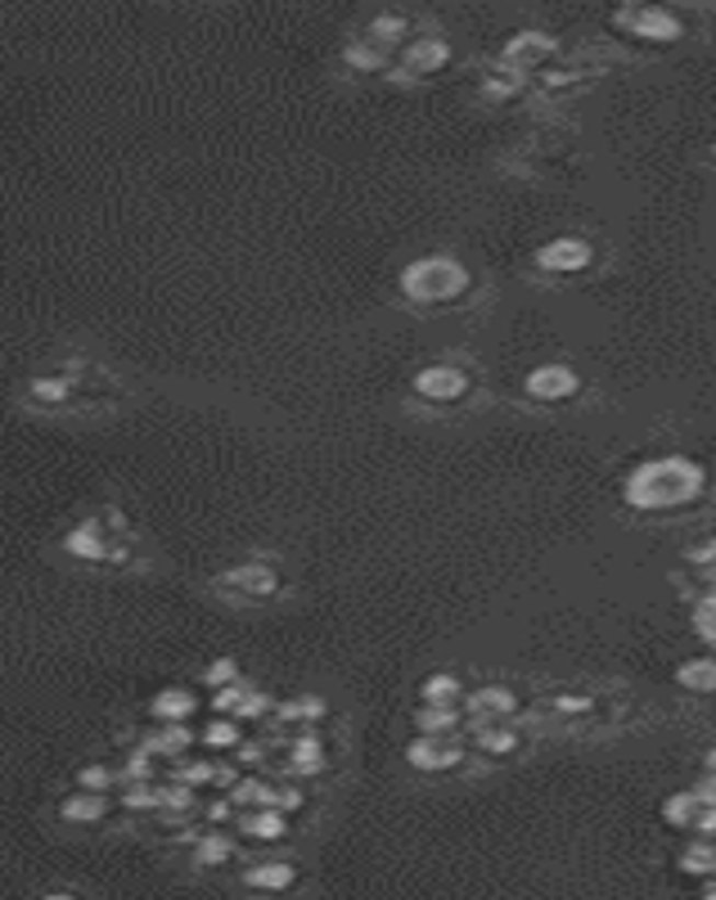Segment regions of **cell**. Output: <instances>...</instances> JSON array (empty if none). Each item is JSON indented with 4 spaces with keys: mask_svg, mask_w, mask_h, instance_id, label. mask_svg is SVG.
I'll return each mask as SVG.
<instances>
[{
    "mask_svg": "<svg viewBox=\"0 0 716 900\" xmlns=\"http://www.w3.org/2000/svg\"><path fill=\"white\" fill-rule=\"evenodd\" d=\"M536 266L550 271V275H577L591 266V243L577 239V235H564V239H550L536 248Z\"/></svg>",
    "mask_w": 716,
    "mask_h": 900,
    "instance_id": "16",
    "label": "cell"
},
{
    "mask_svg": "<svg viewBox=\"0 0 716 900\" xmlns=\"http://www.w3.org/2000/svg\"><path fill=\"white\" fill-rule=\"evenodd\" d=\"M681 869L694 874V878H716V842H694L681 851Z\"/></svg>",
    "mask_w": 716,
    "mask_h": 900,
    "instance_id": "32",
    "label": "cell"
},
{
    "mask_svg": "<svg viewBox=\"0 0 716 900\" xmlns=\"http://www.w3.org/2000/svg\"><path fill=\"white\" fill-rule=\"evenodd\" d=\"M465 698V684L451 671H433L424 684H419V707H455Z\"/></svg>",
    "mask_w": 716,
    "mask_h": 900,
    "instance_id": "21",
    "label": "cell"
},
{
    "mask_svg": "<svg viewBox=\"0 0 716 900\" xmlns=\"http://www.w3.org/2000/svg\"><path fill=\"white\" fill-rule=\"evenodd\" d=\"M213 590L221 599H235V604H271L284 590V572L271 563V559H239V563H226L217 577H213Z\"/></svg>",
    "mask_w": 716,
    "mask_h": 900,
    "instance_id": "3",
    "label": "cell"
},
{
    "mask_svg": "<svg viewBox=\"0 0 716 900\" xmlns=\"http://www.w3.org/2000/svg\"><path fill=\"white\" fill-rule=\"evenodd\" d=\"M252 690H258V684H252L248 675H239L235 684H221V690H213V698H207V703H213L217 716H239V707L248 703Z\"/></svg>",
    "mask_w": 716,
    "mask_h": 900,
    "instance_id": "31",
    "label": "cell"
},
{
    "mask_svg": "<svg viewBox=\"0 0 716 900\" xmlns=\"http://www.w3.org/2000/svg\"><path fill=\"white\" fill-rule=\"evenodd\" d=\"M248 861L243 855V842L235 829H203V838L185 851V869L190 874H235L239 865Z\"/></svg>",
    "mask_w": 716,
    "mask_h": 900,
    "instance_id": "7",
    "label": "cell"
},
{
    "mask_svg": "<svg viewBox=\"0 0 716 900\" xmlns=\"http://www.w3.org/2000/svg\"><path fill=\"white\" fill-rule=\"evenodd\" d=\"M122 816H158L162 806V779H140V784H122L117 788Z\"/></svg>",
    "mask_w": 716,
    "mask_h": 900,
    "instance_id": "20",
    "label": "cell"
},
{
    "mask_svg": "<svg viewBox=\"0 0 716 900\" xmlns=\"http://www.w3.org/2000/svg\"><path fill=\"white\" fill-rule=\"evenodd\" d=\"M694 838L716 842V806H703V810H698V820H694Z\"/></svg>",
    "mask_w": 716,
    "mask_h": 900,
    "instance_id": "36",
    "label": "cell"
},
{
    "mask_svg": "<svg viewBox=\"0 0 716 900\" xmlns=\"http://www.w3.org/2000/svg\"><path fill=\"white\" fill-rule=\"evenodd\" d=\"M406 761L419 770V775H446V770H459L465 765V748L455 739H429L419 734L406 743Z\"/></svg>",
    "mask_w": 716,
    "mask_h": 900,
    "instance_id": "13",
    "label": "cell"
},
{
    "mask_svg": "<svg viewBox=\"0 0 716 900\" xmlns=\"http://www.w3.org/2000/svg\"><path fill=\"white\" fill-rule=\"evenodd\" d=\"M698 810H703V801L694 797V788H690V793H671V797L662 801V820H667L671 829H694Z\"/></svg>",
    "mask_w": 716,
    "mask_h": 900,
    "instance_id": "30",
    "label": "cell"
},
{
    "mask_svg": "<svg viewBox=\"0 0 716 900\" xmlns=\"http://www.w3.org/2000/svg\"><path fill=\"white\" fill-rule=\"evenodd\" d=\"M235 833L243 846H284L293 838V816H284L275 806H252V810H239Z\"/></svg>",
    "mask_w": 716,
    "mask_h": 900,
    "instance_id": "8",
    "label": "cell"
},
{
    "mask_svg": "<svg viewBox=\"0 0 716 900\" xmlns=\"http://www.w3.org/2000/svg\"><path fill=\"white\" fill-rule=\"evenodd\" d=\"M113 540H117V536L100 523V513H87V519L68 523V527L55 536V549L64 554L68 563H81V568H109Z\"/></svg>",
    "mask_w": 716,
    "mask_h": 900,
    "instance_id": "5",
    "label": "cell"
},
{
    "mask_svg": "<svg viewBox=\"0 0 716 900\" xmlns=\"http://www.w3.org/2000/svg\"><path fill=\"white\" fill-rule=\"evenodd\" d=\"M230 756H235V765H252V770H258V765L266 761V743H239Z\"/></svg>",
    "mask_w": 716,
    "mask_h": 900,
    "instance_id": "35",
    "label": "cell"
},
{
    "mask_svg": "<svg viewBox=\"0 0 716 900\" xmlns=\"http://www.w3.org/2000/svg\"><path fill=\"white\" fill-rule=\"evenodd\" d=\"M55 824L64 829H77V833H91V829H104L113 816H122L117 806V793H87V788H68L55 797L50 806Z\"/></svg>",
    "mask_w": 716,
    "mask_h": 900,
    "instance_id": "6",
    "label": "cell"
},
{
    "mask_svg": "<svg viewBox=\"0 0 716 900\" xmlns=\"http://www.w3.org/2000/svg\"><path fill=\"white\" fill-rule=\"evenodd\" d=\"M555 50H559V41H555L550 32L523 27V32H514V36L500 46V64L514 68V72H532V68H541L545 59H550Z\"/></svg>",
    "mask_w": 716,
    "mask_h": 900,
    "instance_id": "11",
    "label": "cell"
},
{
    "mask_svg": "<svg viewBox=\"0 0 716 900\" xmlns=\"http://www.w3.org/2000/svg\"><path fill=\"white\" fill-rule=\"evenodd\" d=\"M198 743H203L207 752H235V748L243 743V720H235V716L207 720L203 730H198Z\"/></svg>",
    "mask_w": 716,
    "mask_h": 900,
    "instance_id": "26",
    "label": "cell"
},
{
    "mask_svg": "<svg viewBox=\"0 0 716 900\" xmlns=\"http://www.w3.org/2000/svg\"><path fill=\"white\" fill-rule=\"evenodd\" d=\"M474 743H478V752H487V756H510V752L519 748V734H514L504 720H491V725H478Z\"/></svg>",
    "mask_w": 716,
    "mask_h": 900,
    "instance_id": "29",
    "label": "cell"
},
{
    "mask_svg": "<svg viewBox=\"0 0 716 900\" xmlns=\"http://www.w3.org/2000/svg\"><path fill=\"white\" fill-rule=\"evenodd\" d=\"M414 397L429 401V406H451L459 397H469V374L459 365H446V361L424 365L414 374Z\"/></svg>",
    "mask_w": 716,
    "mask_h": 900,
    "instance_id": "10",
    "label": "cell"
},
{
    "mask_svg": "<svg viewBox=\"0 0 716 900\" xmlns=\"http://www.w3.org/2000/svg\"><path fill=\"white\" fill-rule=\"evenodd\" d=\"M690 563H698V568H707V572H716V540H703V545H694L690 554H685Z\"/></svg>",
    "mask_w": 716,
    "mask_h": 900,
    "instance_id": "37",
    "label": "cell"
},
{
    "mask_svg": "<svg viewBox=\"0 0 716 900\" xmlns=\"http://www.w3.org/2000/svg\"><path fill=\"white\" fill-rule=\"evenodd\" d=\"M365 36L374 41V46L393 50V46H401V41L410 36V19H406L401 10H378V14L365 23Z\"/></svg>",
    "mask_w": 716,
    "mask_h": 900,
    "instance_id": "22",
    "label": "cell"
},
{
    "mask_svg": "<svg viewBox=\"0 0 716 900\" xmlns=\"http://www.w3.org/2000/svg\"><path fill=\"white\" fill-rule=\"evenodd\" d=\"M474 284L469 266L459 262V257L451 252H429V257H414V262L401 266L397 275V288L401 297H410L414 307H442V303H455V297H465Z\"/></svg>",
    "mask_w": 716,
    "mask_h": 900,
    "instance_id": "2",
    "label": "cell"
},
{
    "mask_svg": "<svg viewBox=\"0 0 716 900\" xmlns=\"http://www.w3.org/2000/svg\"><path fill=\"white\" fill-rule=\"evenodd\" d=\"M519 86H523V72H514V68H496V72H487L482 77V95L487 100H510L514 91H519Z\"/></svg>",
    "mask_w": 716,
    "mask_h": 900,
    "instance_id": "33",
    "label": "cell"
},
{
    "mask_svg": "<svg viewBox=\"0 0 716 900\" xmlns=\"http://www.w3.org/2000/svg\"><path fill=\"white\" fill-rule=\"evenodd\" d=\"M329 703L320 694H298V698H288V703H275V720L280 725H311V720H325Z\"/></svg>",
    "mask_w": 716,
    "mask_h": 900,
    "instance_id": "27",
    "label": "cell"
},
{
    "mask_svg": "<svg viewBox=\"0 0 716 900\" xmlns=\"http://www.w3.org/2000/svg\"><path fill=\"white\" fill-rule=\"evenodd\" d=\"M459 720H465V711H459V707H419L414 711V730L429 734V739H455Z\"/></svg>",
    "mask_w": 716,
    "mask_h": 900,
    "instance_id": "25",
    "label": "cell"
},
{
    "mask_svg": "<svg viewBox=\"0 0 716 900\" xmlns=\"http://www.w3.org/2000/svg\"><path fill=\"white\" fill-rule=\"evenodd\" d=\"M329 765V748L320 743V734H293L284 743V756H280V775L288 779H316L320 770Z\"/></svg>",
    "mask_w": 716,
    "mask_h": 900,
    "instance_id": "15",
    "label": "cell"
},
{
    "mask_svg": "<svg viewBox=\"0 0 716 900\" xmlns=\"http://www.w3.org/2000/svg\"><path fill=\"white\" fill-rule=\"evenodd\" d=\"M703 770H707V775H712V779H716V748H712V752H707V756H703Z\"/></svg>",
    "mask_w": 716,
    "mask_h": 900,
    "instance_id": "41",
    "label": "cell"
},
{
    "mask_svg": "<svg viewBox=\"0 0 716 900\" xmlns=\"http://www.w3.org/2000/svg\"><path fill=\"white\" fill-rule=\"evenodd\" d=\"M577 388H581V374L564 361H545L523 378V392L532 401H568V397H577Z\"/></svg>",
    "mask_w": 716,
    "mask_h": 900,
    "instance_id": "12",
    "label": "cell"
},
{
    "mask_svg": "<svg viewBox=\"0 0 716 900\" xmlns=\"http://www.w3.org/2000/svg\"><path fill=\"white\" fill-rule=\"evenodd\" d=\"M23 401L36 406V410H72V406H81V388L72 378L46 369V374H32L23 383Z\"/></svg>",
    "mask_w": 716,
    "mask_h": 900,
    "instance_id": "14",
    "label": "cell"
},
{
    "mask_svg": "<svg viewBox=\"0 0 716 900\" xmlns=\"http://www.w3.org/2000/svg\"><path fill=\"white\" fill-rule=\"evenodd\" d=\"M555 707H559V711H586V707H591V698H577V694H568V698H559Z\"/></svg>",
    "mask_w": 716,
    "mask_h": 900,
    "instance_id": "40",
    "label": "cell"
},
{
    "mask_svg": "<svg viewBox=\"0 0 716 900\" xmlns=\"http://www.w3.org/2000/svg\"><path fill=\"white\" fill-rule=\"evenodd\" d=\"M712 158H716V145H712Z\"/></svg>",
    "mask_w": 716,
    "mask_h": 900,
    "instance_id": "43",
    "label": "cell"
},
{
    "mask_svg": "<svg viewBox=\"0 0 716 900\" xmlns=\"http://www.w3.org/2000/svg\"><path fill=\"white\" fill-rule=\"evenodd\" d=\"M243 675V667H239V658H213L203 667V675H198V684H207V690H221V684H235Z\"/></svg>",
    "mask_w": 716,
    "mask_h": 900,
    "instance_id": "34",
    "label": "cell"
},
{
    "mask_svg": "<svg viewBox=\"0 0 716 900\" xmlns=\"http://www.w3.org/2000/svg\"><path fill=\"white\" fill-rule=\"evenodd\" d=\"M145 711L154 725H190L198 716V694L190 684H162V690L145 703Z\"/></svg>",
    "mask_w": 716,
    "mask_h": 900,
    "instance_id": "17",
    "label": "cell"
},
{
    "mask_svg": "<svg viewBox=\"0 0 716 900\" xmlns=\"http://www.w3.org/2000/svg\"><path fill=\"white\" fill-rule=\"evenodd\" d=\"M703 900H716V878H707V882H703Z\"/></svg>",
    "mask_w": 716,
    "mask_h": 900,
    "instance_id": "42",
    "label": "cell"
},
{
    "mask_svg": "<svg viewBox=\"0 0 716 900\" xmlns=\"http://www.w3.org/2000/svg\"><path fill=\"white\" fill-rule=\"evenodd\" d=\"M230 878H235V887L248 891V896L280 900V896H288V891H298L303 865L293 861V855H252V861H243Z\"/></svg>",
    "mask_w": 716,
    "mask_h": 900,
    "instance_id": "4",
    "label": "cell"
},
{
    "mask_svg": "<svg viewBox=\"0 0 716 900\" xmlns=\"http://www.w3.org/2000/svg\"><path fill=\"white\" fill-rule=\"evenodd\" d=\"M343 64L352 72H388V50L374 46L370 36H352V41H343Z\"/></svg>",
    "mask_w": 716,
    "mask_h": 900,
    "instance_id": "24",
    "label": "cell"
},
{
    "mask_svg": "<svg viewBox=\"0 0 716 900\" xmlns=\"http://www.w3.org/2000/svg\"><path fill=\"white\" fill-rule=\"evenodd\" d=\"M541 81H545V86H550V91H559V86H572L577 77H572L568 68H550V72H541Z\"/></svg>",
    "mask_w": 716,
    "mask_h": 900,
    "instance_id": "39",
    "label": "cell"
},
{
    "mask_svg": "<svg viewBox=\"0 0 716 900\" xmlns=\"http://www.w3.org/2000/svg\"><path fill=\"white\" fill-rule=\"evenodd\" d=\"M72 788H87V793H117L122 788V770L109 765V761H81L72 770Z\"/></svg>",
    "mask_w": 716,
    "mask_h": 900,
    "instance_id": "23",
    "label": "cell"
},
{
    "mask_svg": "<svg viewBox=\"0 0 716 900\" xmlns=\"http://www.w3.org/2000/svg\"><path fill=\"white\" fill-rule=\"evenodd\" d=\"M613 23L640 41H677L681 36V14L667 5H626L613 14Z\"/></svg>",
    "mask_w": 716,
    "mask_h": 900,
    "instance_id": "9",
    "label": "cell"
},
{
    "mask_svg": "<svg viewBox=\"0 0 716 900\" xmlns=\"http://www.w3.org/2000/svg\"><path fill=\"white\" fill-rule=\"evenodd\" d=\"M465 711L474 716V725H491V720H510L519 711V698L514 690H504V684H482V690H474L465 698Z\"/></svg>",
    "mask_w": 716,
    "mask_h": 900,
    "instance_id": "18",
    "label": "cell"
},
{
    "mask_svg": "<svg viewBox=\"0 0 716 900\" xmlns=\"http://www.w3.org/2000/svg\"><path fill=\"white\" fill-rule=\"evenodd\" d=\"M401 59H406L410 72L429 77V72H437V68L451 64V41H442V36H414V41H406Z\"/></svg>",
    "mask_w": 716,
    "mask_h": 900,
    "instance_id": "19",
    "label": "cell"
},
{
    "mask_svg": "<svg viewBox=\"0 0 716 900\" xmlns=\"http://www.w3.org/2000/svg\"><path fill=\"white\" fill-rule=\"evenodd\" d=\"M32 900H91L81 887H41Z\"/></svg>",
    "mask_w": 716,
    "mask_h": 900,
    "instance_id": "38",
    "label": "cell"
},
{
    "mask_svg": "<svg viewBox=\"0 0 716 900\" xmlns=\"http://www.w3.org/2000/svg\"><path fill=\"white\" fill-rule=\"evenodd\" d=\"M703 487H707L703 464H694L685 455H658V459H645L630 468L622 482V495L640 513H662V509L694 504L703 495Z\"/></svg>",
    "mask_w": 716,
    "mask_h": 900,
    "instance_id": "1",
    "label": "cell"
},
{
    "mask_svg": "<svg viewBox=\"0 0 716 900\" xmlns=\"http://www.w3.org/2000/svg\"><path fill=\"white\" fill-rule=\"evenodd\" d=\"M677 684L690 694H716V658H690L677 667Z\"/></svg>",
    "mask_w": 716,
    "mask_h": 900,
    "instance_id": "28",
    "label": "cell"
}]
</instances>
